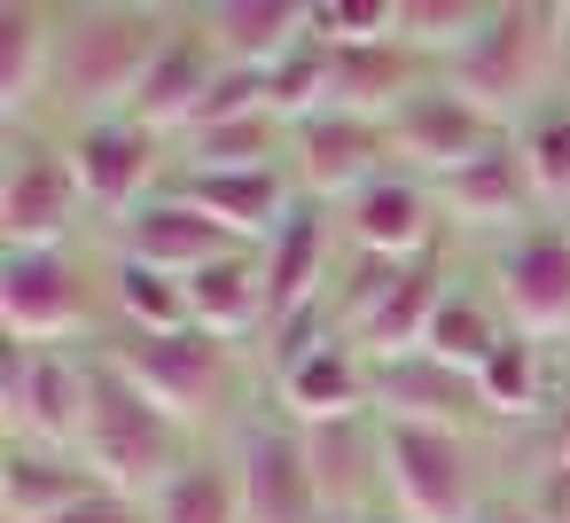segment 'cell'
<instances>
[{
    "label": "cell",
    "instance_id": "cell-35",
    "mask_svg": "<svg viewBox=\"0 0 570 523\" xmlns=\"http://www.w3.org/2000/svg\"><path fill=\"white\" fill-rule=\"evenodd\" d=\"M274 110H282L289 126L328 110V40H305V48L274 71Z\"/></svg>",
    "mask_w": 570,
    "mask_h": 523
},
{
    "label": "cell",
    "instance_id": "cell-4",
    "mask_svg": "<svg viewBox=\"0 0 570 523\" xmlns=\"http://www.w3.org/2000/svg\"><path fill=\"white\" fill-rule=\"evenodd\" d=\"M0 336L32 352H110V266L102 243L71 250H0Z\"/></svg>",
    "mask_w": 570,
    "mask_h": 523
},
{
    "label": "cell",
    "instance_id": "cell-28",
    "mask_svg": "<svg viewBox=\"0 0 570 523\" xmlns=\"http://www.w3.org/2000/svg\"><path fill=\"white\" fill-rule=\"evenodd\" d=\"M500 344H508V313L492 305V289L476 282V258H469V266H461V282L445 289V305H438V320H430L422 352H430V359H445V367H461V375H476Z\"/></svg>",
    "mask_w": 570,
    "mask_h": 523
},
{
    "label": "cell",
    "instance_id": "cell-20",
    "mask_svg": "<svg viewBox=\"0 0 570 523\" xmlns=\"http://www.w3.org/2000/svg\"><path fill=\"white\" fill-rule=\"evenodd\" d=\"M305 461H313V492H321L328 523H367L383 507V422L375 414L313 422L305 430Z\"/></svg>",
    "mask_w": 570,
    "mask_h": 523
},
{
    "label": "cell",
    "instance_id": "cell-18",
    "mask_svg": "<svg viewBox=\"0 0 570 523\" xmlns=\"http://www.w3.org/2000/svg\"><path fill=\"white\" fill-rule=\"evenodd\" d=\"M258 266H266V305H274V328L328 305L336 289V266H344V235H336V211L297 196V211L258 243Z\"/></svg>",
    "mask_w": 570,
    "mask_h": 523
},
{
    "label": "cell",
    "instance_id": "cell-25",
    "mask_svg": "<svg viewBox=\"0 0 570 523\" xmlns=\"http://www.w3.org/2000/svg\"><path fill=\"white\" fill-rule=\"evenodd\" d=\"M188 328H204V336L243 344V352L266 359L274 305H266V266H258V250H227L219 266L188 274Z\"/></svg>",
    "mask_w": 570,
    "mask_h": 523
},
{
    "label": "cell",
    "instance_id": "cell-36",
    "mask_svg": "<svg viewBox=\"0 0 570 523\" xmlns=\"http://www.w3.org/2000/svg\"><path fill=\"white\" fill-rule=\"evenodd\" d=\"M476 523H539V515H531V500H523V492L500 476V484H492V500L476 507Z\"/></svg>",
    "mask_w": 570,
    "mask_h": 523
},
{
    "label": "cell",
    "instance_id": "cell-14",
    "mask_svg": "<svg viewBox=\"0 0 570 523\" xmlns=\"http://www.w3.org/2000/svg\"><path fill=\"white\" fill-rule=\"evenodd\" d=\"M430 188H438V211H445V227H453L461 250H492V243H508V235H523V227L547 219L539 196H531V180H523V157H515L508 134H500L484 157H469L461 172L430 180Z\"/></svg>",
    "mask_w": 570,
    "mask_h": 523
},
{
    "label": "cell",
    "instance_id": "cell-8",
    "mask_svg": "<svg viewBox=\"0 0 570 523\" xmlns=\"http://www.w3.org/2000/svg\"><path fill=\"white\" fill-rule=\"evenodd\" d=\"M469 258H476V282L492 289V305L508 313V328L570 359V219H539Z\"/></svg>",
    "mask_w": 570,
    "mask_h": 523
},
{
    "label": "cell",
    "instance_id": "cell-19",
    "mask_svg": "<svg viewBox=\"0 0 570 523\" xmlns=\"http://www.w3.org/2000/svg\"><path fill=\"white\" fill-rule=\"evenodd\" d=\"M63 0H0V134L48 126Z\"/></svg>",
    "mask_w": 570,
    "mask_h": 523
},
{
    "label": "cell",
    "instance_id": "cell-26",
    "mask_svg": "<svg viewBox=\"0 0 570 523\" xmlns=\"http://www.w3.org/2000/svg\"><path fill=\"white\" fill-rule=\"evenodd\" d=\"M110 492L87 453H63V445H9L0 437V523H56L63 507Z\"/></svg>",
    "mask_w": 570,
    "mask_h": 523
},
{
    "label": "cell",
    "instance_id": "cell-31",
    "mask_svg": "<svg viewBox=\"0 0 570 523\" xmlns=\"http://www.w3.org/2000/svg\"><path fill=\"white\" fill-rule=\"evenodd\" d=\"M149 523H243V492H235V468L219 445H196L173 484L149 500Z\"/></svg>",
    "mask_w": 570,
    "mask_h": 523
},
{
    "label": "cell",
    "instance_id": "cell-17",
    "mask_svg": "<svg viewBox=\"0 0 570 523\" xmlns=\"http://www.w3.org/2000/svg\"><path fill=\"white\" fill-rule=\"evenodd\" d=\"M95 243L102 250H118V258H134V266H157V274H204V266H219L227 250H250V243H235L219 219H204L196 204H180L173 188L165 196H149L141 211H126V219H110V227H95Z\"/></svg>",
    "mask_w": 570,
    "mask_h": 523
},
{
    "label": "cell",
    "instance_id": "cell-22",
    "mask_svg": "<svg viewBox=\"0 0 570 523\" xmlns=\"http://www.w3.org/2000/svg\"><path fill=\"white\" fill-rule=\"evenodd\" d=\"M266 398H274L297 430H313V422H344V414H367V352L336 328V336H321L313 352L266 367Z\"/></svg>",
    "mask_w": 570,
    "mask_h": 523
},
{
    "label": "cell",
    "instance_id": "cell-29",
    "mask_svg": "<svg viewBox=\"0 0 570 523\" xmlns=\"http://www.w3.org/2000/svg\"><path fill=\"white\" fill-rule=\"evenodd\" d=\"M508 141H515V157H523V180H531L539 211H547V219H570V87L547 95L531 118H515Z\"/></svg>",
    "mask_w": 570,
    "mask_h": 523
},
{
    "label": "cell",
    "instance_id": "cell-6",
    "mask_svg": "<svg viewBox=\"0 0 570 523\" xmlns=\"http://www.w3.org/2000/svg\"><path fill=\"white\" fill-rule=\"evenodd\" d=\"M79 453H87V468L110 484V492H126V500H157L165 484H173V468L196 453V437L173 422V414H157L102 352H95V398H87V437H79Z\"/></svg>",
    "mask_w": 570,
    "mask_h": 523
},
{
    "label": "cell",
    "instance_id": "cell-33",
    "mask_svg": "<svg viewBox=\"0 0 570 523\" xmlns=\"http://www.w3.org/2000/svg\"><path fill=\"white\" fill-rule=\"evenodd\" d=\"M500 468H570V359H562V375H554L547 414L500 445Z\"/></svg>",
    "mask_w": 570,
    "mask_h": 523
},
{
    "label": "cell",
    "instance_id": "cell-21",
    "mask_svg": "<svg viewBox=\"0 0 570 523\" xmlns=\"http://www.w3.org/2000/svg\"><path fill=\"white\" fill-rule=\"evenodd\" d=\"M196 24L227 71H282L313 40V0H196Z\"/></svg>",
    "mask_w": 570,
    "mask_h": 523
},
{
    "label": "cell",
    "instance_id": "cell-24",
    "mask_svg": "<svg viewBox=\"0 0 570 523\" xmlns=\"http://www.w3.org/2000/svg\"><path fill=\"white\" fill-rule=\"evenodd\" d=\"M173 196L196 204L204 219H219L235 243H266L289 211H297V180L289 165H258V172H173Z\"/></svg>",
    "mask_w": 570,
    "mask_h": 523
},
{
    "label": "cell",
    "instance_id": "cell-15",
    "mask_svg": "<svg viewBox=\"0 0 570 523\" xmlns=\"http://www.w3.org/2000/svg\"><path fill=\"white\" fill-rule=\"evenodd\" d=\"M383 134H391V157H399V172H414V180H445V172H461L469 157H484L508 126H492L469 95H453L445 79H430L422 95H406L391 118H383Z\"/></svg>",
    "mask_w": 570,
    "mask_h": 523
},
{
    "label": "cell",
    "instance_id": "cell-11",
    "mask_svg": "<svg viewBox=\"0 0 570 523\" xmlns=\"http://www.w3.org/2000/svg\"><path fill=\"white\" fill-rule=\"evenodd\" d=\"M63 149H71V172L95 204V227L141 211L149 196L173 188V141L149 134L141 118H87V126H63Z\"/></svg>",
    "mask_w": 570,
    "mask_h": 523
},
{
    "label": "cell",
    "instance_id": "cell-9",
    "mask_svg": "<svg viewBox=\"0 0 570 523\" xmlns=\"http://www.w3.org/2000/svg\"><path fill=\"white\" fill-rule=\"evenodd\" d=\"M95 398V352H32L0 336V437L79 453Z\"/></svg>",
    "mask_w": 570,
    "mask_h": 523
},
{
    "label": "cell",
    "instance_id": "cell-37",
    "mask_svg": "<svg viewBox=\"0 0 570 523\" xmlns=\"http://www.w3.org/2000/svg\"><path fill=\"white\" fill-rule=\"evenodd\" d=\"M367 523H406V515H399V507H375V515H367Z\"/></svg>",
    "mask_w": 570,
    "mask_h": 523
},
{
    "label": "cell",
    "instance_id": "cell-1",
    "mask_svg": "<svg viewBox=\"0 0 570 523\" xmlns=\"http://www.w3.org/2000/svg\"><path fill=\"white\" fill-rule=\"evenodd\" d=\"M173 24H180V0H63L48 134L87 118H134V95L165 56Z\"/></svg>",
    "mask_w": 570,
    "mask_h": 523
},
{
    "label": "cell",
    "instance_id": "cell-32",
    "mask_svg": "<svg viewBox=\"0 0 570 523\" xmlns=\"http://www.w3.org/2000/svg\"><path fill=\"white\" fill-rule=\"evenodd\" d=\"M492 17V0H399V40L422 48L430 63H445L453 48H469Z\"/></svg>",
    "mask_w": 570,
    "mask_h": 523
},
{
    "label": "cell",
    "instance_id": "cell-10",
    "mask_svg": "<svg viewBox=\"0 0 570 523\" xmlns=\"http://www.w3.org/2000/svg\"><path fill=\"white\" fill-rule=\"evenodd\" d=\"M227 468H235V492H243V523H328L321 515V492H313V461H305V430L258 398L227 437H219Z\"/></svg>",
    "mask_w": 570,
    "mask_h": 523
},
{
    "label": "cell",
    "instance_id": "cell-16",
    "mask_svg": "<svg viewBox=\"0 0 570 523\" xmlns=\"http://www.w3.org/2000/svg\"><path fill=\"white\" fill-rule=\"evenodd\" d=\"M399 157H391V134H383V118H352V110H321V118H297L289 126V180H297V196H313V204H344V196H360L375 172H391Z\"/></svg>",
    "mask_w": 570,
    "mask_h": 523
},
{
    "label": "cell",
    "instance_id": "cell-3",
    "mask_svg": "<svg viewBox=\"0 0 570 523\" xmlns=\"http://www.w3.org/2000/svg\"><path fill=\"white\" fill-rule=\"evenodd\" d=\"M438 79L469 95L492 126L531 118L547 95L570 87V0H492L484 32L453 48Z\"/></svg>",
    "mask_w": 570,
    "mask_h": 523
},
{
    "label": "cell",
    "instance_id": "cell-23",
    "mask_svg": "<svg viewBox=\"0 0 570 523\" xmlns=\"http://www.w3.org/2000/svg\"><path fill=\"white\" fill-rule=\"evenodd\" d=\"M219 56H212V40H204V24H196V0H180V24H173V40H165V56L149 63V79H141V95H134V118L149 126V134H165V141H180L188 126H196V110H204V95L219 87Z\"/></svg>",
    "mask_w": 570,
    "mask_h": 523
},
{
    "label": "cell",
    "instance_id": "cell-5",
    "mask_svg": "<svg viewBox=\"0 0 570 523\" xmlns=\"http://www.w3.org/2000/svg\"><path fill=\"white\" fill-rule=\"evenodd\" d=\"M500 476V445L484 437L383 422V507H399L406 523H476Z\"/></svg>",
    "mask_w": 570,
    "mask_h": 523
},
{
    "label": "cell",
    "instance_id": "cell-12",
    "mask_svg": "<svg viewBox=\"0 0 570 523\" xmlns=\"http://www.w3.org/2000/svg\"><path fill=\"white\" fill-rule=\"evenodd\" d=\"M336 235H344V250L391 258V266H414V258H430V250H453V227H445V211H438V188L414 180V172H399V165L375 172L360 196L336 204Z\"/></svg>",
    "mask_w": 570,
    "mask_h": 523
},
{
    "label": "cell",
    "instance_id": "cell-13",
    "mask_svg": "<svg viewBox=\"0 0 570 523\" xmlns=\"http://www.w3.org/2000/svg\"><path fill=\"white\" fill-rule=\"evenodd\" d=\"M367 414L375 422H414V430H453V437H484L500 445L476 375L430 359V352H399V359H367Z\"/></svg>",
    "mask_w": 570,
    "mask_h": 523
},
{
    "label": "cell",
    "instance_id": "cell-7",
    "mask_svg": "<svg viewBox=\"0 0 570 523\" xmlns=\"http://www.w3.org/2000/svg\"><path fill=\"white\" fill-rule=\"evenodd\" d=\"M95 243V204L71 172L63 134H0V250H71Z\"/></svg>",
    "mask_w": 570,
    "mask_h": 523
},
{
    "label": "cell",
    "instance_id": "cell-30",
    "mask_svg": "<svg viewBox=\"0 0 570 523\" xmlns=\"http://www.w3.org/2000/svg\"><path fill=\"white\" fill-rule=\"evenodd\" d=\"M102 266H110L118 336H173V328H188V282H180V274L134 266V258H118V250H102Z\"/></svg>",
    "mask_w": 570,
    "mask_h": 523
},
{
    "label": "cell",
    "instance_id": "cell-34",
    "mask_svg": "<svg viewBox=\"0 0 570 523\" xmlns=\"http://www.w3.org/2000/svg\"><path fill=\"white\" fill-rule=\"evenodd\" d=\"M313 40H328V48L399 40V0H313Z\"/></svg>",
    "mask_w": 570,
    "mask_h": 523
},
{
    "label": "cell",
    "instance_id": "cell-2",
    "mask_svg": "<svg viewBox=\"0 0 570 523\" xmlns=\"http://www.w3.org/2000/svg\"><path fill=\"white\" fill-rule=\"evenodd\" d=\"M157 414H173L196 445H219L258 398H266V359L243 344H219L204 328H173V336H118L102 352Z\"/></svg>",
    "mask_w": 570,
    "mask_h": 523
},
{
    "label": "cell",
    "instance_id": "cell-27",
    "mask_svg": "<svg viewBox=\"0 0 570 523\" xmlns=\"http://www.w3.org/2000/svg\"><path fill=\"white\" fill-rule=\"evenodd\" d=\"M438 79V63L406 40H375V48H328V110L352 118H391L406 95H422Z\"/></svg>",
    "mask_w": 570,
    "mask_h": 523
}]
</instances>
